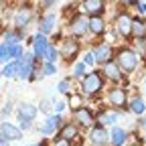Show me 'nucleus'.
<instances>
[{
	"mask_svg": "<svg viewBox=\"0 0 146 146\" xmlns=\"http://www.w3.org/2000/svg\"><path fill=\"white\" fill-rule=\"evenodd\" d=\"M65 108H67V104H65L63 100H53V112H55V114L61 116V114L65 112Z\"/></svg>",
	"mask_w": 146,
	"mask_h": 146,
	"instance_id": "obj_34",
	"label": "nucleus"
},
{
	"mask_svg": "<svg viewBox=\"0 0 146 146\" xmlns=\"http://www.w3.org/2000/svg\"><path fill=\"white\" fill-rule=\"evenodd\" d=\"M85 67H94L96 65V57H94V51H85L83 53V61H81Z\"/></svg>",
	"mask_w": 146,
	"mask_h": 146,
	"instance_id": "obj_32",
	"label": "nucleus"
},
{
	"mask_svg": "<svg viewBox=\"0 0 146 146\" xmlns=\"http://www.w3.org/2000/svg\"><path fill=\"white\" fill-rule=\"evenodd\" d=\"M118 118H120V112L118 110H104V112L98 116V124L100 126H116V122H118Z\"/></svg>",
	"mask_w": 146,
	"mask_h": 146,
	"instance_id": "obj_19",
	"label": "nucleus"
},
{
	"mask_svg": "<svg viewBox=\"0 0 146 146\" xmlns=\"http://www.w3.org/2000/svg\"><path fill=\"white\" fill-rule=\"evenodd\" d=\"M128 110H130L132 114H136V116H144V112H146V102H144V98L136 96V98H132V100H128Z\"/></svg>",
	"mask_w": 146,
	"mask_h": 146,
	"instance_id": "obj_23",
	"label": "nucleus"
},
{
	"mask_svg": "<svg viewBox=\"0 0 146 146\" xmlns=\"http://www.w3.org/2000/svg\"><path fill=\"white\" fill-rule=\"evenodd\" d=\"M144 85H146V77H144Z\"/></svg>",
	"mask_w": 146,
	"mask_h": 146,
	"instance_id": "obj_43",
	"label": "nucleus"
},
{
	"mask_svg": "<svg viewBox=\"0 0 146 146\" xmlns=\"http://www.w3.org/2000/svg\"><path fill=\"white\" fill-rule=\"evenodd\" d=\"M94 57H96V63L104 65L108 61H114V49L110 43H100L96 49H94Z\"/></svg>",
	"mask_w": 146,
	"mask_h": 146,
	"instance_id": "obj_11",
	"label": "nucleus"
},
{
	"mask_svg": "<svg viewBox=\"0 0 146 146\" xmlns=\"http://www.w3.org/2000/svg\"><path fill=\"white\" fill-rule=\"evenodd\" d=\"M0 146H10V140H6L2 134H0Z\"/></svg>",
	"mask_w": 146,
	"mask_h": 146,
	"instance_id": "obj_40",
	"label": "nucleus"
},
{
	"mask_svg": "<svg viewBox=\"0 0 146 146\" xmlns=\"http://www.w3.org/2000/svg\"><path fill=\"white\" fill-rule=\"evenodd\" d=\"M0 134H2L6 140H21L23 138V132L21 128L12 122H0Z\"/></svg>",
	"mask_w": 146,
	"mask_h": 146,
	"instance_id": "obj_17",
	"label": "nucleus"
},
{
	"mask_svg": "<svg viewBox=\"0 0 146 146\" xmlns=\"http://www.w3.org/2000/svg\"><path fill=\"white\" fill-rule=\"evenodd\" d=\"M0 63H10V55H8V47L4 43H0Z\"/></svg>",
	"mask_w": 146,
	"mask_h": 146,
	"instance_id": "obj_33",
	"label": "nucleus"
},
{
	"mask_svg": "<svg viewBox=\"0 0 146 146\" xmlns=\"http://www.w3.org/2000/svg\"><path fill=\"white\" fill-rule=\"evenodd\" d=\"M140 126H142V128H146V118H142V120H140Z\"/></svg>",
	"mask_w": 146,
	"mask_h": 146,
	"instance_id": "obj_41",
	"label": "nucleus"
},
{
	"mask_svg": "<svg viewBox=\"0 0 146 146\" xmlns=\"http://www.w3.org/2000/svg\"><path fill=\"white\" fill-rule=\"evenodd\" d=\"M126 138H128V132L120 126H114L112 130H110V144L112 146H124Z\"/></svg>",
	"mask_w": 146,
	"mask_h": 146,
	"instance_id": "obj_22",
	"label": "nucleus"
},
{
	"mask_svg": "<svg viewBox=\"0 0 146 146\" xmlns=\"http://www.w3.org/2000/svg\"><path fill=\"white\" fill-rule=\"evenodd\" d=\"M132 35L138 39H146V21L144 18H132Z\"/></svg>",
	"mask_w": 146,
	"mask_h": 146,
	"instance_id": "obj_24",
	"label": "nucleus"
},
{
	"mask_svg": "<svg viewBox=\"0 0 146 146\" xmlns=\"http://www.w3.org/2000/svg\"><path fill=\"white\" fill-rule=\"evenodd\" d=\"M104 89V75L100 71H89L81 77V96L94 98Z\"/></svg>",
	"mask_w": 146,
	"mask_h": 146,
	"instance_id": "obj_2",
	"label": "nucleus"
},
{
	"mask_svg": "<svg viewBox=\"0 0 146 146\" xmlns=\"http://www.w3.org/2000/svg\"><path fill=\"white\" fill-rule=\"evenodd\" d=\"M36 106L35 104H29V102H21L18 104V108H16V116H18V120H27V122H33L35 118H36Z\"/></svg>",
	"mask_w": 146,
	"mask_h": 146,
	"instance_id": "obj_15",
	"label": "nucleus"
},
{
	"mask_svg": "<svg viewBox=\"0 0 146 146\" xmlns=\"http://www.w3.org/2000/svg\"><path fill=\"white\" fill-rule=\"evenodd\" d=\"M31 21H33V10H31V8L23 6V8L16 10V14H14V27H16L18 31L27 29V27L31 25Z\"/></svg>",
	"mask_w": 146,
	"mask_h": 146,
	"instance_id": "obj_16",
	"label": "nucleus"
},
{
	"mask_svg": "<svg viewBox=\"0 0 146 146\" xmlns=\"http://www.w3.org/2000/svg\"><path fill=\"white\" fill-rule=\"evenodd\" d=\"M57 59H59V51H57V47L49 43V47H47V53H45L43 61H45V63H55Z\"/></svg>",
	"mask_w": 146,
	"mask_h": 146,
	"instance_id": "obj_27",
	"label": "nucleus"
},
{
	"mask_svg": "<svg viewBox=\"0 0 146 146\" xmlns=\"http://www.w3.org/2000/svg\"><path fill=\"white\" fill-rule=\"evenodd\" d=\"M33 55H35V59L36 61H41L43 57H45V53H47V47H49V41H47V36L45 35H39V33H36L35 36H33Z\"/></svg>",
	"mask_w": 146,
	"mask_h": 146,
	"instance_id": "obj_12",
	"label": "nucleus"
},
{
	"mask_svg": "<svg viewBox=\"0 0 146 146\" xmlns=\"http://www.w3.org/2000/svg\"><path fill=\"white\" fill-rule=\"evenodd\" d=\"M69 33H71V39L75 36V39H79V36H83L87 33V16L83 12L79 14H73L69 18Z\"/></svg>",
	"mask_w": 146,
	"mask_h": 146,
	"instance_id": "obj_6",
	"label": "nucleus"
},
{
	"mask_svg": "<svg viewBox=\"0 0 146 146\" xmlns=\"http://www.w3.org/2000/svg\"><path fill=\"white\" fill-rule=\"evenodd\" d=\"M73 124L75 126H81V128H94L96 126V116H94V112H91L89 108H79V110H75L73 112Z\"/></svg>",
	"mask_w": 146,
	"mask_h": 146,
	"instance_id": "obj_7",
	"label": "nucleus"
},
{
	"mask_svg": "<svg viewBox=\"0 0 146 146\" xmlns=\"http://www.w3.org/2000/svg\"><path fill=\"white\" fill-rule=\"evenodd\" d=\"M108 102H110V106H112L114 110H120L122 108H126L128 106V91L124 89V87H120V85H116V87H112L108 91Z\"/></svg>",
	"mask_w": 146,
	"mask_h": 146,
	"instance_id": "obj_5",
	"label": "nucleus"
},
{
	"mask_svg": "<svg viewBox=\"0 0 146 146\" xmlns=\"http://www.w3.org/2000/svg\"><path fill=\"white\" fill-rule=\"evenodd\" d=\"M10 112H12V104L8 102V104H4V108H2V118L10 116Z\"/></svg>",
	"mask_w": 146,
	"mask_h": 146,
	"instance_id": "obj_37",
	"label": "nucleus"
},
{
	"mask_svg": "<svg viewBox=\"0 0 146 146\" xmlns=\"http://www.w3.org/2000/svg\"><path fill=\"white\" fill-rule=\"evenodd\" d=\"M21 63V69H18V79H33V73H36V59L33 53H25Z\"/></svg>",
	"mask_w": 146,
	"mask_h": 146,
	"instance_id": "obj_3",
	"label": "nucleus"
},
{
	"mask_svg": "<svg viewBox=\"0 0 146 146\" xmlns=\"http://www.w3.org/2000/svg\"><path fill=\"white\" fill-rule=\"evenodd\" d=\"M55 23H57V16H55L53 12H49V14H43V16L39 18V35H45V36H47V35L53 31Z\"/></svg>",
	"mask_w": 146,
	"mask_h": 146,
	"instance_id": "obj_20",
	"label": "nucleus"
},
{
	"mask_svg": "<svg viewBox=\"0 0 146 146\" xmlns=\"http://www.w3.org/2000/svg\"><path fill=\"white\" fill-rule=\"evenodd\" d=\"M138 53L130 47H122L116 51V65L120 67V71H126V73H134L136 67H138Z\"/></svg>",
	"mask_w": 146,
	"mask_h": 146,
	"instance_id": "obj_1",
	"label": "nucleus"
},
{
	"mask_svg": "<svg viewBox=\"0 0 146 146\" xmlns=\"http://www.w3.org/2000/svg\"><path fill=\"white\" fill-rule=\"evenodd\" d=\"M69 89H71V79H69V77H67V79H61V81L57 83V91H59V94L67 96Z\"/></svg>",
	"mask_w": 146,
	"mask_h": 146,
	"instance_id": "obj_30",
	"label": "nucleus"
},
{
	"mask_svg": "<svg viewBox=\"0 0 146 146\" xmlns=\"http://www.w3.org/2000/svg\"><path fill=\"white\" fill-rule=\"evenodd\" d=\"M61 126H63V118H61L59 114H51V116H47V120L41 124L39 134H43V136H51V134L57 132Z\"/></svg>",
	"mask_w": 146,
	"mask_h": 146,
	"instance_id": "obj_9",
	"label": "nucleus"
},
{
	"mask_svg": "<svg viewBox=\"0 0 146 146\" xmlns=\"http://www.w3.org/2000/svg\"><path fill=\"white\" fill-rule=\"evenodd\" d=\"M41 110H43V112H45L47 116H51V114H53V112H51V110H53V100H51L49 96L41 100Z\"/></svg>",
	"mask_w": 146,
	"mask_h": 146,
	"instance_id": "obj_31",
	"label": "nucleus"
},
{
	"mask_svg": "<svg viewBox=\"0 0 146 146\" xmlns=\"http://www.w3.org/2000/svg\"><path fill=\"white\" fill-rule=\"evenodd\" d=\"M114 31H116L118 36L128 39V36L132 35V16L128 12H120L116 16V21H114Z\"/></svg>",
	"mask_w": 146,
	"mask_h": 146,
	"instance_id": "obj_4",
	"label": "nucleus"
},
{
	"mask_svg": "<svg viewBox=\"0 0 146 146\" xmlns=\"http://www.w3.org/2000/svg\"><path fill=\"white\" fill-rule=\"evenodd\" d=\"M89 144L91 146H108L110 144V132L106 130L104 126L96 124L89 130Z\"/></svg>",
	"mask_w": 146,
	"mask_h": 146,
	"instance_id": "obj_8",
	"label": "nucleus"
},
{
	"mask_svg": "<svg viewBox=\"0 0 146 146\" xmlns=\"http://www.w3.org/2000/svg\"><path fill=\"white\" fill-rule=\"evenodd\" d=\"M87 31H89L91 35H96V36L104 35V33H106V21H104L102 16L87 18Z\"/></svg>",
	"mask_w": 146,
	"mask_h": 146,
	"instance_id": "obj_21",
	"label": "nucleus"
},
{
	"mask_svg": "<svg viewBox=\"0 0 146 146\" xmlns=\"http://www.w3.org/2000/svg\"><path fill=\"white\" fill-rule=\"evenodd\" d=\"M33 146H43V144H33Z\"/></svg>",
	"mask_w": 146,
	"mask_h": 146,
	"instance_id": "obj_42",
	"label": "nucleus"
},
{
	"mask_svg": "<svg viewBox=\"0 0 146 146\" xmlns=\"http://www.w3.org/2000/svg\"><path fill=\"white\" fill-rule=\"evenodd\" d=\"M69 108H71V112H75V110L83 108V96H81V94L69 96Z\"/></svg>",
	"mask_w": 146,
	"mask_h": 146,
	"instance_id": "obj_28",
	"label": "nucleus"
},
{
	"mask_svg": "<svg viewBox=\"0 0 146 146\" xmlns=\"http://www.w3.org/2000/svg\"><path fill=\"white\" fill-rule=\"evenodd\" d=\"M18 69H21V63L18 61H10V63H6L4 67H2V77H6V79H18Z\"/></svg>",
	"mask_w": 146,
	"mask_h": 146,
	"instance_id": "obj_25",
	"label": "nucleus"
},
{
	"mask_svg": "<svg viewBox=\"0 0 146 146\" xmlns=\"http://www.w3.org/2000/svg\"><path fill=\"white\" fill-rule=\"evenodd\" d=\"M51 146H71V142H67V140H61V138H55Z\"/></svg>",
	"mask_w": 146,
	"mask_h": 146,
	"instance_id": "obj_38",
	"label": "nucleus"
},
{
	"mask_svg": "<svg viewBox=\"0 0 146 146\" xmlns=\"http://www.w3.org/2000/svg\"><path fill=\"white\" fill-rule=\"evenodd\" d=\"M55 73H57L55 63H45L43 61V75H55Z\"/></svg>",
	"mask_w": 146,
	"mask_h": 146,
	"instance_id": "obj_35",
	"label": "nucleus"
},
{
	"mask_svg": "<svg viewBox=\"0 0 146 146\" xmlns=\"http://www.w3.org/2000/svg\"><path fill=\"white\" fill-rule=\"evenodd\" d=\"M79 55V41L75 39H63V45L59 49V57L71 61V59H75Z\"/></svg>",
	"mask_w": 146,
	"mask_h": 146,
	"instance_id": "obj_10",
	"label": "nucleus"
},
{
	"mask_svg": "<svg viewBox=\"0 0 146 146\" xmlns=\"http://www.w3.org/2000/svg\"><path fill=\"white\" fill-rule=\"evenodd\" d=\"M85 73H87V67H85L81 61L73 65V77H75V79H81V77L85 75Z\"/></svg>",
	"mask_w": 146,
	"mask_h": 146,
	"instance_id": "obj_29",
	"label": "nucleus"
},
{
	"mask_svg": "<svg viewBox=\"0 0 146 146\" xmlns=\"http://www.w3.org/2000/svg\"><path fill=\"white\" fill-rule=\"evenodd\" d=\"M0 77H2V73H0Z\"/></svg>",
	"mask_w": 146,
	"mask_h": 146,
	"instance_id": "obj_44",
	"label": "nucleus"
},
{
	"mask_svg": "<svg viewBox=\"0 0 146 146\" xmlns=\"http://www.w3.org/2000/svg\"><path fill=\"white\" fill-rule=\"evenodd\" d=\"M134 6H138V10L142 12V14H146V2H132Z\"/></svg>",
	"mask_w": 146,
	"mask_h": 146,
	"instance_id": "obj_39",
	"label": "nucleus"
},
{
	"mask_svg": "<svg viewBox=\"0 0 146 146\" xmlns=\"http://www.w3.org/2000/svg\"><path fill=\"white\" fill-rule=\"evenodd\" d=\"M102 75L106 77V79H110V81H114V83H118V81H122V77H124V73L120 71V67L116 65V61H108V63H104L102 65Z\"/></svg>",
	"mask_w": 146,
	"mask_h": 146,
	"instance_id": "obj_13",
	"label": "nucleus"
},
{
	"mask_svg": "<svg viewBox=\"0 0 146 146\" xmlns=\"http://www.w3.org/2000/svg\"><path fill=\"white\" fill-rule=\"evenodd\" d=\"M83 8V14L94 18V16H102L106 12V2H102V0H87V2L81 4Z\"/></svg>",
	"mask_w": 146,
	"mask_h": 146,
	"instance_id": "obj_14",
	"label": "nucleus"
},
{
	"mask_svg": "<svg viewBox=\"0 0 146 146\" xmlns=\"http://www.w3.org/2000/svg\"><path fill=\"white\" fill-rule=\"evenodd\" d=\"M79 136V128L73 124V122H67V124H63L61 128H59V134H57V138H61V140H67V142H71L73 138H77Z\"/></svg>",
	"mask_w": 146,
	"mask_h": 146,
	"instance_id": "obj_18",
	"label": "nucleus"
},
{
	"mask_svg": "<svg viewBox=\"0 0 146 146\" xmlns=\"http://www.w3.org/2000/svg\"><path fill=\"white\" fill-rule=\"evenodd\" d=\"M21 41H23V33L21 31H6L4 33V45L6 47H14V45H21Z\"/></svg>",
	"mask_w": 146,
	"mask_h": 146,
	"instance_id": "obj_26",
	"label": "nucleus"
},
{
	"mask_svg": "<svg viewBox=\"0 0 146 146\" xmlns=\"http://www.w3.org/2000/svg\"><path fill=\"white\" fill-rule=\"evenodd\" d=\"M21 124H18V128H21V132H29L33 128V122H27V120H18Z\"/></svg>",
	"mask_w": 146,
	"mask_h": 146,
	"instance_id": "obj_36",
	"label": "nucleus"
}]
</instances>
